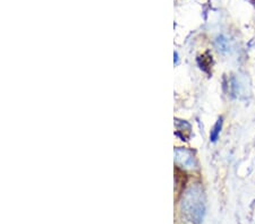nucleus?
<instances>
[{"mask_svg":"<svg viewBox=\"0 0 255 224\" xmlns=\"http://www.w3.org/2000/svg\"><path fill=\"white\" fill-rule=\"evenodd\" d=\"M182 213L188 222L199 224L203 220L205 204L203 190L200 186L194 185L185 191L182 204Z\"/></svg>","mask_w":255,"mask_h":224,"instance_id":"f257e3e1","label":"nucleus"},{"mask_svg":"<svg viewBox=\"0 0 255 224\" xmlns=\"http://www.w3.org/2000/svg\"><path fill=\"white\" fill-rule=\"evenodd\" d=\"M175 162L180 168L186 170H193L196 168V158L192 150L187 149H175Z\"/></svg>","mask_w":255,"mask_h":224,"instance_id":"f03ea898","label":"nucleus"},{"mask_svg":"<svg viewBox=\"0 0 255 224\" xmlns=\"http://www.w3.org/2000/svg\"><path fill=\"white\" fill-rule=\"evenodd\" d=\"M176 129H177V135H182V138H186V134L191 133V126L184 120L176 119Z\"/></svg>","mask_w":255,"mask_h":224,"instance_id":"7ed1b4c3","label":"nucleus"},{"mask_svg":"<svg viewBox=\"0 0 255 224\" xmlns=\"http://www.w3.org/2000/svg\"><path fill=\"white\" fill-rule=\"evenodd\" d=\"M216 47L218 51L221 52V54H225V52L229 51V41L225 38L224 35L218 36L216 40Z\"/></svg>","mask_w":255,"mask_h":224,"instance_id":"20e7f679","label":"nucleus"},{"mask_svg":"<svg viewBox=\"0 0 255 224\" xmlns=\"http://www.w3.org/2000/svg\"><path fill=\"white\" fill-rule=\"evenodd\" d=\"M221 128H223V118L218 119V121L216 122L215 127L211 130V134H210V141L211 142H217L218 137L220 135Z\"/></svg>","mask_w":255,"mask_h":224,"instance_id":"39448f33","label":"nucleus"},{"mask_svg":"<svg viewBox=\"0 0 255 224\" xmlns=\"http://www.w3.org/2000/svg\"><path fill=\"white\" fill-rule=\"evenodd\" d=\"M175 59H174V61H175V64H177L178 63V55H177V52H175Z\"/></svg>","mask_w":255,"mask_h":224,"instance_id":"423d86ee","label":"nucleus"}]
</instances>
